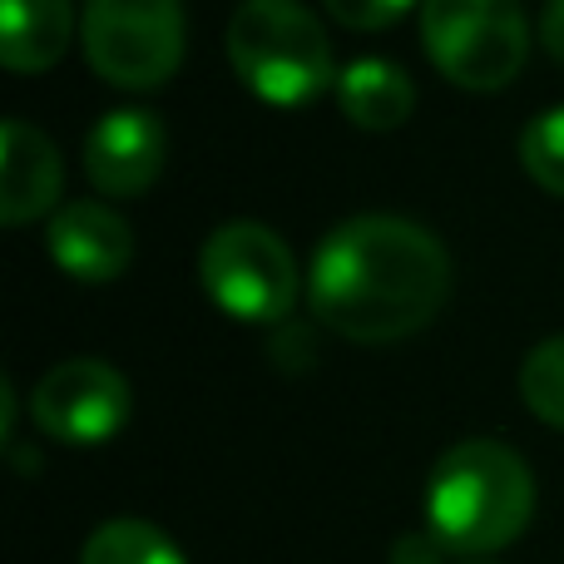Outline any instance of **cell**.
<instances>
[{"mask_svg": "<svg viewBox=\"0 0 564 564\" xmlns=\"http://www.w3.org/2000/svg\"><path fill=\"white\" fill-rule=\"evenodd\" d=\"M75 35V0H0V59L15 75L59 65Z\"/></svg>", "mask_w": 564, "mask_h": 564, "instance_id": "8fae6325", "label": "cell"}, {"mask_svg": "<svg viewBox=\"0 0 564 564\" xmlns=\"http://www.w3.org/2000/svg\"><path fill=\"white\" fill-rule=\"evenodd\" d=\"M55 268L75 282H115L134 258V234L105 204H65L45 228Z\"/></svg>", "mask_w": 564, "mask_h": 564, "instance_id": "9c48e42d", "label": "cell"}, {"mask_svg": "<svg viewBox=\"0 0 564 564\" xmlns=\"http://www.w3.org/2000/svg\"><path fill=\"white\" fill-rule=\"evenodd\" d=\"M322 6L347 30H387V25H397L411 6H421V0H322Z\"/></svg>", "mask_w": 564, "mask_h": 564, "instance_id": "2e32d148", "label": "cell"}, {"mask_svg": "<svg viewBox=\"0 0 564 564\" xmlns=\"http://www.w3.org/2000/svg\"><path fill=\"white\" fill-rule=\"evenodd\" d=\"M30 421L40 436L65 446H99L129 421V381L109 361L75 357L50 367L30 387Z\"/></svg>", "mask_w": 564, "mask_h": 564, "instance_id": "52a82bcc", "label": "cell"}, {"mask_svg": "<svg viewBox=\"0 0 564 564\" xmlns=\"http://www.w3.org/2000/svg\"><path fill=\"white\" fill-rule=\"evenodd\" d=\"M337 105L341 115L357 129H371V134H387V129L406 124L411 109H416V85L401 65L391 59H351L337 75Z\"/></svg>", "mask_w": 564, "mask_h": 564, "instance_id": "7c38bea8", "label": "cell"}, {"mask_svg": "<svg viewBox=\"0 0 564 564\" xmlns=\"http://www.w3.org/2000/svg\"><path fill=\"white\" fill-rule=\"evenodd\" d=\"M79 564H184V555L149 520H109L85 540Z\"/></svg>", "mask_w": 564, "mask_h": 564, "instance_id": "4fadbf2b", "label": "cell"}, {"mask_svg": "<svg viewBox=\"0 0 564 564\" xmlns=\"http://www.w3.org/2000/svg\"><path fill=\"white\" fill-rule=\"evenodd\" d=\"M198 282L214 297L218 312L238 322H282L297 302L302 273L292 263V248L268 224L234 218L204 238L198 253Z\"/></svg>", "mask_w": 564, "mask_h": 564, "instance_id": "5b68a950", "label": "cell"}, {"mask_svg": "<svg viewBox=\"0 0 564 564\" xmlns=\"http://www.w3.org/2000/svg\"><path fill=\"white\" fill-rule=\"evenodd\" d=\"M85 59L105 85L159 89L184 65L178 0H85Z\"/></svg>", "mask_w": 564, "mask_h": 564, "instance_id": "8992f818", "label": "cell"}, {"mask_svg": "<svg viewBox=\"0 0 564 564\" xmlns=\"http://www.w3.org/2000/svg\"><path fill=\"white\" fill-rule=\"evenodd\" d=\"M164 144H169V129L154 109H144V105L109 109L85 139L89 184L109 198L149 194V184L164 174Z\"/></svg>", "mask_w": 564, "mask_h": 564, "instance_id": "ba28073f", "label": "cell"}, {"mask_svg": "<svg viewBox=\"0 0 564 564\" xmlns=\"http://www.w3.org/2000/svg\"><path fill=\"white\" fill-rule=\"evenodd\" d=\"M421 45L460 89H506L525 69L530 25L516 0H421Z\"/></svg>", "mask_w": 564, "mask_h": 564, "instance_id": "277c9868", "label": "cell"}, {"mask_svg": "<svg viewBox=\"0 0 564 564\" xmlns=\"http://www.w3.org/2000/svg\"><path fill=\"white\" fill-rule=\"evenodd\" d=\"M520 397L545 426L564 431V332L530 347V357L520 361Z\"/></svg>", "mask_w": 564, "mask_h": 564, "instance_id": "5bb4252c", "label": "cell"}, {"mask_svg": "<svg viewBox=\"0 0 564 564\" xmlns=\"http://www.w3.org/2000/svg\"><path fill=\"white\" fill-rule=\"evenodd\" d=\"M535 516L530 466L500 441H460L426 480V535L451 555H496L525 535Z\"/></svg>", "mask_w": 564, "mask_h": 564, "instance_id": "7a4b0ae2", "label": "cell"}, {"mask_svg": "<svg viewBox=\"0 0 564 564\" xmlns=\"http://www.w3.org/2000/svg\"><path fill=\"white\" fill-rule=\"evenodd\" d=\"M65 188V164L50 134H40L25 119H10L0 129V218L6 228H25L50 214Z\"/></svg>", "mask_w": 564, "mask_h": 564, "instance_id": "30bf717a", "label": "cell"}, {"mask_svg": "<svg viewBox=\"0 0 564 564\" xmlns=\"http://www.w3.org/2000/svg\"><path fill=\"white\" fill-rule=\"evenodd\" d=\"M224 45L234 75L273 109H302L322 89H337L341 69L332 59V40L297 0H243Z\"/></svg>", "mask_w": 564, "mask_h": 564, "instance_id": "3957f363", "label": "cell"}, {"mask_svg": "<svg viewBox=\"0 0 564 564\" xmlns=\"http://www.w3.org/2000/svg\"><path fill=\"white\" fill-rule=\"evenodd\" d=\"M451 297V258L411 218L361 214L327 228L307 263V307L361 347L416 337Z\"/></svg>", "mask_w": 564, "mask_h": 564, "instance_id": "6da1fadb", "label": "cell"}, {"mask_svg": "<svg viewBox=\"0 0 564 564\" xmlns=\"http://www.w3.org/2000/svg\"><path fill=\"white\" fill-rule=\"evenodd\" d=\"M476 564H480V560H476Z\"/></svg>", "mask_w": 564, "mask_h": 564, "instance_id": "d6986e66", "label": "cell"}, {"mask_svg": "<svg viewBox=\"0 0 564 564\" xmlns=\"http://www.w3.org/2000/svg\"><path fill=\"white\" fill-rule=\"evenodd\" d=\"M391 564H441L436 535H401L391 545Z\"/></svg>", "mask_w": 564, "mask_h": 564, "instance_id": "e0dca14e", "label": "cell"}, {"mask_svg": "<svg viewBox=\"0 0 564 564\" xmlns=\"http://www.w3.org/2000/svg\"><path fill=\"white\" fill-rule=\"evenodd\" d=\"M540 45L564 65V0H545L540 10Z\"/></svg>", "mask_w": 564, "mask_h": 564, "instance_id": "ac0fdd59", "label": "cell"}, {"mask_svg": "<svg viewBox=\"0 0 564 564\" xmlns=\"http://www.w3.org/2000/svg\"><path fill=\"white\" fill-rule=\"evenodd\" d=\"M520 164H525V174L545 194L564 198V105L545 109V115H535L525 124V134H520Z\"/></svg>", "mask_w": 564, "mask_h": 564, "instance_id": "9a60e30c", "label": "cell"}]
</instances>
